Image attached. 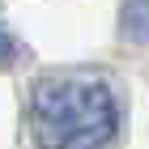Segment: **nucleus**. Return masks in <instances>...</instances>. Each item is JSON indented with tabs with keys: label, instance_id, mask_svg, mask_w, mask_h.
Returning a JSON list of instances; mask_svg holds the SVG:
<instances>
[{
	"label": "nucleus",
	"instance_id": "nucleus-2",
	"mask_svg": "<svg viewBox=\"0 0 149 149\" xmlns=\"http://www.w3.org/2000/svg\"><path fill=\"white\" fill-rule=\"evenodd\" d=\"M119 34L128 43H149V0H128L119 9Z\"/></svg>",
	"mask_w": 149,
	"mask_h": 149
},
{
	"label": "nucleus",
	"instance_id": "nucleus-3",
	"mask_svg": "<svg viewBox=\"0 0 149 149\" xmlns=\"http://www.w3.org/2000/svg\"><path fill=\"white\" fill-rule=\"evenodd\" d=\"M13 60H17V43H13V34L0 26V68H9Z\"/></svg>",
	"mask_w": 149,
	"mask_h": 149
},
{
	"label": "nucleus",
	"instance_id": "nucleus-1",
	"mask_svg": "<svg viewBox=\"0 0 149 149\" xmlns=\"http://www.w3.org/2000/svg\"><path fill=\"white\" fill-rule=\"evenodd\" d=\"M30 128L38 149H111L119 136V94L90 68L43 77L30 98Z\"/></svg>",
	"mask_w": 149,
	"mask_h": 149
}]
</instances>
